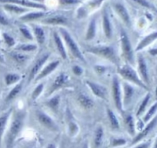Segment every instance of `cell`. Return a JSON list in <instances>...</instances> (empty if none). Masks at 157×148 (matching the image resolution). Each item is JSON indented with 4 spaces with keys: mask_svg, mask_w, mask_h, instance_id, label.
Returning <instances> with one entry per match:
<instances>
[{
    "mask_svg": "<svg viewBox=\"0 0 157 148\" xmlns=\"http://www.w3.org/2000/svg\"><path fill=\"white\" fill-rule=\"evenodd\" d=\"M24 118L25 114L22 112H19L15 115L6 138V148H11L13 146L16 138L23 127Z\"/></svg>",
    "mask_w": 157,
    "mask_h": 148,
    "instance_id": "1",
    "label": "cell"
},
{
    "mask_svg": "<svg viewBox=\"0 0 157 148\" xmlns=\"http://www.w3.org/2000/svg\"><path fill=\"white\" fill-rule=\"evenodd\" d=\"M119 73L126 79L129 80L141 87L147 89V87L143 84V82L139 79L136 71L129 65H124L118 69Z\"/></svg>",
    "mask_w": 157,
    "mask_h": 148,
    "instance_id": "2",
    "label": "cell"
},
{
    "mask_svg": "<svg viewBox=\"0 0 157 148\" xmlns=\"http://www.w3.org/2000/svg\"><path fill=\"white\" fill-rule=\"evenodd\" d=\"M59 30H60L61 34L63 35V36L64 37L67 45H68L72 53L73 54V55L74 56H75L76 58L80 59L81 61H85V59H84L81 52L80 51L77 44L75 43L74 40L72 38L71 35L68 33V32L66 29L61 28L59 29Z\"/></svg>",
    "mask_w": 157,
    "mask_h": 148,
    "instance_id": "3",
    "label": "cell"
},
{
    "mask_svg": "<svg viewBox=\"0 0 157 148\" xmlns=\"http://www.w3.org/2000/svg\"><path fill=\"white\" fill-rule=\"evenodd\" d=\"M36 116L39 123L47 129L53 132H57L59 131V127L57 124L45 112L37 111L36 112Z\"/></svg>",
    "mask_w": 157,
    "mask_h": 148,
    "instance_id": "4",
    "label": "cell"
},
{
    "mask_svg": "<svg viewBox=\"0 0 157 148\" xmlns=\"http://www.w3.org/2000/svg\"><path fill=\"white\" fill-rule=\"evenodd\" d=\"M120 40L124 57L131 63L133 62V52L129 37L124 29H121Z\"/></svg>",
    "mask_w": 157,
    "mask_h": 148,
    "instance_id": "5",
    "label": "cell"
},
{
    "mask_svg": "<svg viewBox=\"0 0 157 148\" xmlns=\"http://www.w3.org/2000/svg\"><path fill=\"white\" fill-rule=\"evenodd\" d=\"M88 51L92 52L94 54L104 56L106 58H109L112 61L115 60V54L114 49L113 47L110 46L93 47L90 49Z\"/></svg>",
    "mask_w": 157,
    "mask_h": 148,
    "instance_id": "6",
    "label": "cell"
},
{
    "mask_svg": "<svg viewBox=\"0 0 157 148\" xmlns=\"http://www.w3.org/2000/svg\"><path fill=\"white\" fill-rule=\"evenodd\" d=\"M156 117H155L152 120L150 121V122L145 127V128L143 129L137 135H136L131 141L130 142L129 146H132L134 145L137 144L138 142H139L142 139H144L150 133L151 131L153 128L155 127L156 125Z\"/></svg>",
    "mask_w": 157,
    "mask_h": 148,
    "instance_id": "7",
    "label": "cell"
},
{
    "mask_svg": "<svg viewBox=\"0 0 157 148\" xmlns=\"http://www.w3.org/2000/svg\"><path fill=\"white\" fill-rule=\"evenodd\" d=\"M112 90H113V96L114 98L115 106L118 110H119L120 111H121L122 103L121 99V93H120L119 82L117 77H114L113 79Z\"/></svg>",
    "mask_w": 157,
    "mask_h": 148,
    "instance_id": "8",
    "label": "cell"
},
{
    "mask_svg": "<svg viewBox=\"0 0 157 148\" xmlns=\"http://www.w3.org/2000/svg\"><path fill=\"white\" fill-rule=\"evenodd\" d=\"M48 56H49V54L47 53V54L42 55L39 60H37V61H36V63H35V64L34 65L33 68L31 69V72L29 74V81H30L34 77V76L38 72L39 70L42 66L44 63H45L46 60L48 59Z\"/></svg>",
    "mask_w": 157,
    "mask_h": 148,
    "instance_id": "9",
    "label": "cell"
},
{
    "mask_svg": "<svg viewBox=\"0 0 157 148\" xmlns=\"http://www.w3.org/2000/svg\"><path fill=\"white\" fill-rule=\"evenodd\" d=\"M115 8L118 14V15L121 18V19L124 21V22L126 25H130L131 21H130L129 15L128 13L127 10L124 7V6L120 3H117L115 5Z\"/></svg>",
    "mask_w": 157,
    "mask_h": 148,
    "instance_id": "10",
    "label": "cell"
},
{
    "mask_svg": "<svg viewBox=\"0 0 157 148\" xmlns=\"http://www.w3.org/2000/svg\"><path fill=\"white\" fill-rule=\"evenodd\" d=\"M104 130L101 127L97 128L93 138V148H101L103 143Z\"/></svg>",
    "mask_w": 157,
    "mask_h": 148,
    "instance_id": "11",
    "label": "cell"
},
{
    "mask_svg": "<svg viewBox=\"0 0 157 148\" xmlns=\"http://www.w3.org/2000/svg\"><path fill=\"white\" fill-rule=\"evenodd\" d=\"M86 84L91 88V90L93 91L95 95L102 98H105L106 92L105 88H104L102 86L99 84H95L90 81H86Z\"/></svg>",
    "mask_w": 157,
    "mask_h": 148,
    "instance_id": "12",
    "label": "cell"
},
{
    "mask_svg": "<svg viewBox=\"0 0 157 148\" xmlns=\"http://www.w3.org/2000/svg\"><path fill=\"white\" fill-rule=\"evenodd\" d=\"M59 64V61H53L51 63H50L48 65H47L42 71L37 76V77L36 79V80H38L45 76H47V75H48L49 74H50L52 71H53L58 66Z\"/></svg>",
    "mask_w": 157,
    "mask_h": 148,
    "instance_id": "13",
    "label": "cell"
},
{
    "mask_svg": "<svg viewBox=\"0 0 157 148\" xmlns=\"http://www.w3.org/2000/svg\"><path fill=\"white\" fill-rule=\"evenodd\" d=\"M138 63H139V69L140 72V74H142L144 81L148 84V76L147 64H146V63L145 61L144 57L142 55H139V59H138Z\"/></svg>",
    "mask_w": 157,
    "mask_h": 148,
    "instance_id": "14",
    "label": "cell"
},
{
    "mask_svg": "<svg viewBox=\"0 0 157 148\" xmlns=\"http://www.w3.org/2000/svg\"><path fill=\"white\" fill-rule=\"evenodd\" d=\"M156 37H157V33L156 31L146 36L138 44L137 47L136 49V50L138 51L142 49L143 48H144L145 47H146L147 45L151 43L153 41H154L156 39Z\"/></svg>",
    "mask_w": 157,
    "mask_h": 148,
    "instance_id": "15",
    "label": "cell"
},
{
    "mask_svg": "<svg viewBox=\"0 0 157 148\" xmlns=\"http://www.w3.org/2000/svg\"><path fill=\"white\" fill-rule=\"evenodd\" d=\"M67 79H68L67 76L64 73H61L59 76H58L56 77V79L52 86L50 93H52L56 89L59 88L63 85H64L67 81Z\"/></svg>",
    "mask_w": 157,
    "mask_h": 148,
    "instance_id": "16",
    "label": "cell"
},
{
    "mask_svg": "<svg viewBox=\"0 0 157 148\" xmlns=\"http://www.w3.org/2000/svg\"><path fill=\"white\" fill-rule=\"evenodd\" d=\"M103 27L104 30V33L107 37L110 38L112 36V28L109 15L106 10H104L103 15Z\"/></svg>",
    "mask_w": 157,
    "mask_h": 148,
    "instance_id": "17",
    "label": "cell"
},
{
    "mask_svg": "<svg viewBox=\"0 0 157 148\" xmlns=\"http://www.w3.org/2000/svg\"><path fill=\"white\" fill-rule=\"evenodd\" d=\"M78 100L81 106L86 109H91L94 106L93 101L85 94L80 95Z\"/></svg>",
    "mask_w": 157,
    "mask_h": 148,
    "instance_id": "18",
    "label": "cell"
},
{
    "mask_svg": "<svg viewBox=\"0 0 157 148\" xmlns=\"http://www.w3.org/2000/svg\"><path fill=\"white\" fill-rule=\"evenodd\" d=\"M2 2H9V3H14V4H21L23 6H26L28 7H35V8H39V9H45V7L40 4H37V3H35V2H30V1H0Z\"/></svg>",
    "mask_w": 157,
    "mask_h": 148,
    "instance_id": "19",
    "label": "cell"
},
{
    "mask_svg": "<svg viewBox=\"0 0 157 148\" xmlns=\"http://www.w3.org/2000/svg\"><path fill=\"white\" fill-rule=\"evenodd\" d=\"M124 104L127 105L131 101L132 96L134 93L133 88L126 83L124 84Z\"/></svg>",
    "mask_w": 157,
    "mask_h": 148,
    "instance_id": "20",
    "label": "cell"
},
{
    "mask_svg": "<svg viewBox=\"0 0 157 148\" xmlns=\"http://www.w3.org/2000/svg\"><path fill=\"white\" fill-rule=\"evenodd\" d=\"M53 37H54L55 42V44L56 45L58 52L61 54L62 58H64V59H66V53L64 47L63 46V44L62 43V41H61L60 37H59V36L58 35V34L56 32L54 33Z\"/></svg>",
    "mask_w": 157,
    "mask_h": 148,
    "instance_id": "21",
    "label": "cell"
},
{
    "mask_svg": "<svg viewBox=\"0 0 157 148\" xmlns=\"http://www.w3.org/2000/svg\"><path fill=\"white\" fill-rule=\"evenodd\" d=\"M124 123L128 133L131 135L135 134V127L133 118L131 115H127L124 119Z\"/></svg>",
    "mask_w": 157,
    "mask_h": 148,
    "instance_id": "22",
    "label": "cell"
},
{
    "mask_svg": "<svg viewBox=\"0 0 157 148\" xmlns=\"http://www.w3.org/2000/svg\"><path fill=\"white\" fill-rule=\"evenodd\" d=\"M44 22L48 24H64L66 22V18L62 16H55L47 18L44 20Z\"/></svg>",
    "mask_w": 157,
    "mask_h": 148,
    "instance_id": "23",
    "label": "cell"
},
{
    "mask_svg": "<svg viewBox=\"0 0 157 148\" xmlns=\"http://www.w3.org/2000/svg\"><path fill=\"white\" fill-rule=\"evenodd\" d=\"M45 15V14L44 12H31V13H29L28 14H26L22 17H21L20 18V20H23V21H31V20H33L39 18H40L42 17H43Z\"/></svg>",
    "mask_w": 157,
    "mask_h": 148,
    "instance_id": "24",
    "label": "cell"
},
{
    "mask_svg": "<svg viewBox=\"0 0 157 148\" xmlns=\"http://www.w3.org/2000/svg\"><path fill=\"white\" fill-rule=\"evenodd\" d=\"M10 114V111H9L7 113H6L4 115L0 117V146H1V144L2 136L3 133L4 131L6 123H7V121L8 120Z\"/></svg>",
    "mask_w": 157,
    "mask_h": 148,
    "instance_id": "25",
    "label": "cell"
},
{
    "mask_svg": "<svg viewBox=\"0 0 157 148\" xmlns=\"http://www.w3.org/2000/svg\"><path fill=\"white\" fill-rule=\"evenodd\" d=\"M96 33V21L95 20L93 19L91 21L89 27L88 28L86 34V39L87 40H91L95 36Z\"/></svg>",
    "mask_w": 157,
    "mask_h": 148,
    "instance_id": "26",
    "label": "cell"
},
{
    "mask_svg": "<svg viewBox=\"0 0 157 148\" xmlns=\"http://www.w3.org/2000/svg\"><path fill=\"white\" fill-rule=\"evenodd\" d=\"M4 8L6 10H8V11L12 12L17 13V14H20V13H23V12L27 11L26 9L19 7L17 5H14V4H5L4 6Z\"/></svg>",
    "mask_w": 157,
    "mask_h": 148,
    "instance_id": "27",
    "label": "cell"
},
{
    "mask_svg": "<svg viewBox=\"0 0 157 148\" xmlns=\"http://www.w3.org/2000/svg\"><path fill=\"white\" fill-rule=\"evenodd\" d=\"M107 114H108L109 119V120H110L112 127L115 129L118 128H119V122H118V120L116 115L113 113V112L110 109H107Z\"/></svg>",
    "mask_w": 157,
    "mask_h": 148,
    "instance_id": "28",
    "label": "cell"
},
{
    "mask_svg": "<svg viewBox=\"0 0 157 148\" xmlns=\"http://www.w3.org/2000/svg\"><path fill=\"white\" fill-rule=\"evenodd\" d=\"M22 88V85L21 84H18L9 93V95H7V96L6 98V101H9L12 99H13L18 93L19 92L21 91Z\"/></svg>",
    "mask_w": 157,
    "mask_h": 148,
    "instance_id": "29",
    "label": "cell"
},
{
    "mask_svg": "<svg viewBox=\"0 0 157 148\" xmlns=\"http://www.w3.org/2000/svg\"><path fill=\"white\" fill-rule=\"evenodd\" d=\"M34 33L37 42L39 44H42L45 41V33L42 28L39 26H36L34 28Z\"/></svg>",
    "mask_w": 157,
    "mask_h": 148,
    "instance_id": "30",
    "label": "cell"
},
{
    "mask_svg": "<svg viewBox=\"0 0 157 148\" xmlns=\"http://www.w3.org/2000/svg\"><path fill=\"white\" fill-rule=\"evenodd\" d=\"M20 79V77L17 74H8L5 77V82L7 85H10L18 81Z\"/></svg>",
    "mask_w": 157,
    "mask_h": 148,
    "instance_id": "31",
    "label": "cell"
},
{
    "mask_svg": "<svg viewBox=\"0 0 157 148\" xmlns=\"http://www.w3.org/2000/svg\"><path fill=\"white\" fill-rule=\"evenodd\" d=\"M59 96H56L52 98V99H50L48 101L47 104L53 111H56L59 106Z\"/></svg>",
    "mask_w": 157,
    "mask_h": 148,
    "instance_id": "32",
    "label": "cell"
},
{
    "mask_svg": "<svg viewBox=\"0 0 157 148\" xmlns=\"http://www.w3.org/2000/svg\"><path fill=\"white\" fill-rule=\"evenodd\" d=\"M127 141L125 139L118 138H113L110 142V146L111 147H117L121 146H124L126 144Z\"/></svg>",
    "mask_w": 157,
    "mask_h": 148,
    "instance_id": "33",
    "label": "cell"
},
{
    "mask_svg": "<svg viewBox=\"0 0 157 148\" xmlns=\"http://www.w3.org/2000/svg\"><path fill=\"white\" fill-rule=\"evenodd\" d=\"M150 98V94H147L146 95V96L145 97V98L144 99V100L142 101L141 104L140 105L138 111H137V113H136L137 116H139L140 115H141L144 112V111H145V109L146 108V106H147V104L149 101Z\"/></svg>",
    "mask_w": 157,
    "mask_h": 148,
    "instance_id": "34",
    "label": "cell"
},
{
    "mask_svg": "<svg viewBox=\"0 0 157 148\" xmlns=\"http://www.w3.org/2000/svg\"><path fill=\"white\" fill-rule=\"evenodd\" d=\"M156 107H157V104L155 103L148 110V112L146 114L145 117H144V122H147L153 116V115L155 113L156 111Z\"/></svg>",
    "mask_w": 157,
    "mask_h": 148,
    "instance_id": "35",
    "label": "cell"
},
{
    "mask_svg": "<svg viewBox=\"0 0 157 148\" xmlns=\"http://www.w3.org/2000/svg\"><path fill=\"white\" fill-rule=\"evenodd\" d=\"M43 88H44V85L42 84H40L36 87V88L33 91V92L32 93V96H31L32 99L33 100H35L40 95L41 92H42Z\"/></svg>",
    "mask_w": 157,
    "mask_h": 148,
    "instance_id": "36",
    "label": "cell"
},
{
    "mask_svg": "<svg viewBox=\"0 0 157 148\" xmlns=\"http://www.w3.org/2000/svg\"><path fill=\"white\" fill-rule=\"evenodd\" d=\"M3 37H4V39L5 41V42H6V44L11 47V46H13L14 44H15V41L13 39V37H12L11 36H10L8 34L6 33H3Z\"/></svg>",
    "mask_w": 157,
    "mask_h": 148,
    "instance_id": "37",
    "label": "cell"
},
{
    "mask_svg": "<svg viewBox=\"0 0 157 148\" xmlns=\"http://www.w3.org/2000/svg\"><path fill=\"white\" fill-rule=\"evenodd\" d=\"M20 31L21 32V33L23 34V35L28 39H29V40H32L33 39V36L31 34V33L29 32V31L26 28H25V27H21L20 28Z\"/></svg>",
    "mask_w": 157,
    "mask_h": 148,
    "instance_id": "38",
    "label": "cell"
},
{
    "mask_svg": "<svg viewBox=\"0 0 157 148\" xmlns=\"http://www.w3.org/2000/svg\"><path fill=\"white\" fill-rule=\"evenodd\" d=\"M22 50L24 51H33L37 49V46L34 44H26V45H22L20 48Z\"/></svg>",
    "mask_w": 157,
    "mask_h": 148,
    "instance_id": "39",
    "label": "cell"
},
{
    "mask_svg": "<svg viewBox=\"0 0 157 148\" xmlns=\"http://www.w3.org/2000/svg\"><path fill=\"white\" fill-rule=\"evenodd\" d=\"M13 56L15 59V60H17L18 62H20V63L24 62L26 60V56L25 55L21 54V53H14L13 55Z\"/></svg>",
    "mask_w": 157,
    "mask_h": 148,
    "instance_id": "40",
    "label": "cell"
},
{
    "mask_svg": "<svg viewBox=\"0 0 157 148\" xmlns=\"http://www.w3.org/2000/svg\"><path fill=\"white\" fill-rule=\"evenodd\" d=\"M151 140H148L146 142L137 144L133 148H150L151 145Z\"/></svg>",
    "mask_w": 157,
    "mask_h": 148,
    "instance_id": "41",
    "label": "cell"
},
{
    "mask_svg": "<svg viewBox=\"0 0 157 148\" xmlns=\"http://www.w3.org/2000/svg\"><path fill=\"white\" fill-rule=\"evenodd\" d=\"M69 130H70V133L72 134H75L78 130V127L77 125L74 122L71 123L69 125Z\"/></svg>",
    "mask_w": 157,
    "mask_h": 148,
    "instance_id": "42",
    "label": "cell"
},
{
    "mask_svg": "<svg viewBox=\"0 0 157 148\" xmlns=\"http://www.w3.org/2000/svg\"><path fill=\"white\" fill-rule=\"evenodd\" d=\"M72 70H73V72L74 73L77 75V76H80L82 72H83V69L82 68L79 66H77V65H75L74 66L73 68H72Z\"/></svg>",
    "mask_w": 157,
    "mask_h": 148,
    "instance_id": "43",
    "label": "cell"
},
{
    "mask_svg": "<svg viewBox=\"0 0 157 148\" xmlns=\"http://www.w3.org/2000/svg\"><path fill=\"white\" fill-rule=\"evenodd\" d=\"M94 69H95V71H96V72L98 74H101L105 71V68L104 66H101V65H96V66H94Z\"/></svg>",
    "mask_w": 157,
    "mask_h": 148,
    "instance_id": "44",
    "label": "cell"
},
{
    "mask_svg": "<svg viewBox=\"0 0 157 148\" xmlns=\"http://www.w3.org/2000/svg\"><path fill=\"white\" fill-rule=\"evenodd\" d=\"M0 24L6 25L8 24V20L2 15L0 14Z\"/></svg>",
    "mask_w": 157,
    "mask_h": 148,
    "instance_id": "45",
    "label": "cell"
},
{
    "mask_svg": "<svg viewBox=\"0 0 157 148\" xmlns=\"http://www.w3.org/2000/svg\"><path fill=\"white\" fill-rule=\"evenodd\" d=\"M44 148H56V145L53 142H49Z\"/></svg>",
    "mask_w": 157,
    "mask_h": 148,
    "instance_id": "46",
    "label": "cell"
},
{
    "mask_svg": "<svg viewBox=\"0 0 157 148\" xmlns=\"http://www.w3.org/2000/svg\"><path fill=\"white\" fill-rule=\"evenodd\" d=\"M137 1V2H139V4H140L142 6H144L145 7H149L148 3L145 1Z\"/></svg>",
    "mask_w": 157,
    "mask_h": 148,
    "instance_id": "47",
    "label": "cell"
},
{
    "mask_svg": "<svg viewBox=\"0 0 157 148\" xmlns=\"http://www.w3.org/2000/svg\"><path fill=\"white\" fill-rule=\"evenodd\" d=\"M63 3L66 4H74L78 2V1H60Z\"/></svg>",
    "mask_w": 157,
    "mask_h": 148,
    "instance_id": "48",
    "label": "cell"
},
{
    "mask_svg": "<svg viewBox=\"0 0 157 148\" xmlns=\"http://www.w3.org/2000/svg\"><path fill=\"white\" fill-rule=\"evenodd\" d=\"M151 55H153V56H155L157 53V49H153L151 50H150L149 51Z\"/></svg>",
    "mask_w": 157,
    "mask_h": 148,
    "instance_id": "49",
    "label": "cell"
},
{
    "mask_svg": "<svg viewBox=\"0 0 157 148\" xmlns=\"http://www.w3.org/2000/svg\"><path fill=\"white\" fill-rule=\"evenodd\" d=\"M82 148H89V147H88V143H87L86 142H85V143L83 144V146H82Z\"/></svg>",
    "mask_w": 157,
    "mask_h": 148,
    "instance_id": "50",
    "label": "cell"
},
{
    "mask_svg": "<svg viewBox=\"0 0 157 148\" xmlns=\"http://www.w3.org/2000/svg\"><path fill=\"white\" fill-rule=\"evenodd\" d=\"M25 148H33V147L31 146H26Z\"/></svg>",
    "mask_w": 157,
    "mask_h": 148,
    "instance_id": "51",
    "label": "cell"
},
{
    "mask_svg": "<svg viewBox=\"0 0 157 148\" xmlns=\"http://www.w3.org/2000/svg\"><path fill=\"white\" fill-rule=\"evenodd\" d=\"M153 148H156V143L155 144V145H154V146H153Z\"/></svg>",
    "mask_w": 157,
    "mask_h": 148,
    "instance_id": "52",
    "label": "cell"
},
{
    "mask_svg": "<svg viewBox=\"0 0 157 148\" xmlns=\"http://www.w3.org/2000/svg\"><path fill=\"white\" fill-rule=\"evenodd\" d=\"M1 60H2V57H1V55H0V61H1Z\"/></svg>",
    "mask_w": 157,
    "mask_h": 148,
    "instance_id": "53",
    "label": "cell"
}]
</instances>
